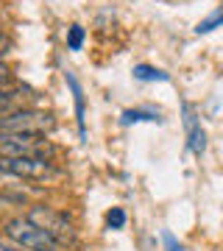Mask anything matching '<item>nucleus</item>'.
Here are the masks:
<instances>
[{
    "label": "nucleus",
    "instance_id": "1",
    "mask_svg": "<svg viewBox=\"0 0 223 251\" xmlns=\"http://www.w3.org/2000/svg\"><path fill=\"white\" fill-rule=\"evenodd\" d=\"M3 234H6V240L23 246L25 251H67V246H64L62 240H56L48 229L36 226L34 221L25 218V215L6 221V224H3Z\"/></svg>",
    "mask_w": 223,
    "mask_h": 251
},
{
    "label": "nucleus",
    "instance_id": "2",
    "mask_svg": "<svg viewBox=\"0 0 223 251\" xmlns=\"http://www.w3.org/2000/svg\"><path fill=\"white\" fill-rule=\"evenodd\" d=\"M50 128H53V117L39 109L0 112V131H9V134H45Z\"/></svg>",
    "mask_w": 223,
    "mask_h": 251
},
{
    "label": "nucleus",
    "instance_id": "3",
    "mask_svg": "<svg viewBox=\"0 0 223 251\" xmlns=\"http://www.w3.org/2000/svg\"><path fill=\"white\" fill-rule=\"evenodd\" d=\"M53 148L48 145L45 134H9L0 131V156H48Z\"/></svg>",
    "mask_w": 223,
    "mask_h": 251
},
{
    "label": "nucleus",
    "instance_id": "4",
    "mask_svg": "<svg viewBox=\"0 0 223 251\" xmlns=\"http://www.w3.org/2000/svg\"><path fill=\"white\" fill-rule=\"evenodd\" d=\"M0 171L23 179H48L56 176V165L48 156H0Z\"/></svg>",
    "mask_w": 223,
    "mask_h": 251
},
{
    "label": "nucleus",
    "instance_id": "5",
    "mask_svg": "<svg viewBox=\"0 0 223 251\" xmlns=\"http://www.w3.org/2000/svg\"><path fill=\"white\" fill-rule=\"evenodd\" d=\"M25 218H31L36 226L48 229V232L53 234L56 240H62L67 249L75 246V226H73L62 212H56V209H50V206H45V204H34V206H28Z\"/></svg>",
    "mask_w": 223,
    "mask_h": 251
},
{
    "label": "nucleus",
    "instance_id": "6",
    "mask_svg": "<svg viewBox=\"0 0 223 251\" xmlns=\"http://www.w3.org/2000/svg\"><path fill=\"white\" fill-rule=\"evenodd\" d=\"M181 126H184L187 151L201 159L204 151H206V131H204V126H201V117H198L196 109H193V103H187V100H181Z\"/></svg>",
    "mask_w": 223,
    "mask_h": 251
},
{
    "label": "nucleus",
    "instance_id": "7",
    "mask_svg": "<svg viewBox=\"0 0 223 251\" xmlns=\"http://www.w3.org/2000/svg\"><path fill=\"white\" fill-rule=\"evenodd\" d=\"M64 84L73 95V109H75V128H78V137L87 140V100H84V87L81 81L75 78V73H64Z\"/></svg>",
    "mask_w": 223,
    "mask_h": 251
},
{
    "label": "nucleus",
    "instance_id": "8",
    "mask_svg": "<svg viewBox=\"0 0 223 251\" xmlns=\"http://www.w3.org/2000/svg\"><path fill=\"white\" fill-rule=\"evenodd\" d=\"M159 109L153 106H134V109H123L120 112V126H137V123H162Z\"/></svg>",
    "mask_w": 223,
    "mask_h": 251
},
{
    "label": "nucleus",
    "instance_id": "9",
    "mask_svg": "<svg viewBox=\"0 0 223 251\" xmlns=\"http://www.w3.org/2000/svg\"><path fill=\"white\" fill-rule=\"evenodd\" d=\"M131 75H134V81H143V84H153V81L168 84L170 81V73L162 70V67H153V64H134Z\"/></svg>",
    "mask_w": 223,
    "mask_h": 251
},
{
    "label": "nucleus",
    "instance_id": "10",
    "mask_svg": "<svg viewBox=\"0 0 223 251\" xmlns=\"http://www.w3.org/2000/svg\"><path fill=\"white\" fill-rule=\"evenodd\" d=\"M221 25H223V6H218L209 17L201 20L196 25V34H209V31H215V28H221Z\"/></svg>",
    "mask_w": 223,
    "mask_h": 251
},
{
    "label": "nucleus",
    "instance_id": "11",
    "mask_svg": "<svg viewBox=\"0 0 223 251\" xmlns=\"http://www.w3.org/2000/svg\"><path fill=\"white\" fill-rule=\"evenodd\" d=\"M84 39H87V31H84V25H70L67 28V50H81L84 48Z\"/></svg>",
    "mask_w": 223,
    "mask_h": 251
},
{
    "label": "nucleus",
    "instance_id": "12",
    "mask_svg": "<svg viewBox=\"0 0 223 251\" xmlns=\"http://www.w3.org/2000/svg\"><path fill=\"white\" fill-rule=\"evenodd\" d=\"M125 221H128V215H125L123 206H112V209L106 212V226H109V229H115V232H117V229H123Z\"/></svg>",
    "mask_w": 223,
    "mask_h": 251
},
{
    "label": "nucleus",
    "instance_id": "13",
    "mask_svg": "<svg viewBox=\"0 0 223 251\" xmlns=\"http://www.w3.org/2000/svg\"><path fill=\"white\" fill-rule=\"evenodd\" d=\"M17 98H20V90H0V112H9V109H14Z\"/></svg>",
    "mask_w": 223,
    "mask_h": 251
},
{
    "label": "nucleus",
    "instance_id": "14",
    "mask_svg": "<svg viewBox=\"0 0 223 251\" xmlns=\"http://www.w3.org/2000/svg\"><path fill=\"white\" fill-rule=\"evenodd\" d=\"M162 243H165V251H187L170 232H162Z\"/></svg>",
    "mask_w": 223,
    "mask_h": 251
},
{
    "label": "nucleus",
    "instance_id": "15",
    "mask_svg": "<svg viewBox=\"0 0 223 251\" xmlns=\"http://www.w3.org/2000/svg\"><path fill=\"white\" fill-rule=\"evenodd\" d=\"M9 84H11V70L6 62H0V90H6Z\"/></svg>",
    "mask_w": 223,
    "mask_h": 251
},
{
    "label": "nucleus",
    "instance_id": "16",
    "mask_svg": "<svg viewBox=\"0 0 223 251\" xmlns=\"http://www.w3.org/2000/svg\"><path fill=\"white\" fill-rule=\"evenodd\" d=\"M17 176H11V173H6V171H0V190L3 187H11V184H17Z\"/></svg>",
    "mask_w": 223,
    "mask_h": 251
},
{
    "label": "nucleus",
    "instance_id": "17",
    "mask_svg": "<svg viewBox=\"0 0 223 251\" xmlns=\"http://www.w3.org/2000/svg\"><path fill=\"white\" fill-rule=\"evenodd\" d=\"M0 251H25V249L17 246V243H11V240H0Z\"/></svg>",
    "mask_w": 223,
    "mask_h": 251
},
{
    "label": "nucleus",
    "instance_id": "18",
    "mask_svg": "<svg viewBox=\"0 0 223 251\" xmlns=\"http://www.w3.org/2000/svg\"><path fill=\"white\" fill-rule=\"evenodd\" d=\"M0 234H3V226H0Z\"/></svg>",
    "mask_w": 223,
    "mask_h": 251
}]
</instances>
